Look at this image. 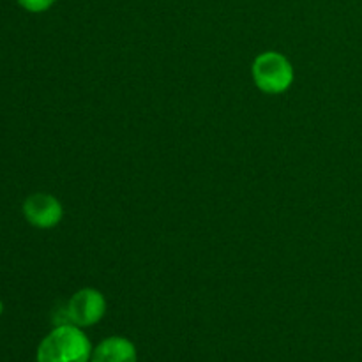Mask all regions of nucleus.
Masks as SVG:
<instances>
[{"instance_id": "nucleus-1", "label": "nucleus", "mask_w": 362, "mask_h": 362, "mask_svg": "<svg viewBox=\"0 0 362 362\" xmlns=\"http://www.w3.org/2000/svg\"><path fill=\"white\" fill-rule=\"evenodd\" d=\"M92 345L81 327L62 324L53 329L37 349V362H90Z\"/></svg>"}, {"instance_id": "nucleus-2", "label": "nucleus", "mask_w": 362, "mask_h": 362, "mask_svg": "<svg viewBox=\"0 0 362 362\" xmlns=\"http://www.w3.org/2000/svg\"><path fill=\"white\" fill-rule=\"evenodd\" d=\"M253 78L257 87L265 94H281L292 85L293 67L281 53H262L253 62Z\"/></svg>"}, {"instance_id": "nucleus-3", "label": "nucleus", "mask_w": 362, "mask_h": 362, "mask_svg": "<svg viewBox=\"0 0 362 362\" xmlns=\"http://www.w3.org/2000/svg\"><path fill=\"white\" fill-rule=\"evenodd\" d=\"M106 311V300L101 292L94 288L78 290L67 304V320L78 327H90L98 324Z\"/></svg>"}, {"instance_id": "nucleus-4", "label": "nucleus", "mask_w": 362, "mask_h": 362, "mask_svg": "<svg viewBox=\"0 0 362 362\" xmlns=\"http://www.w3.org/2000/svg\"><path fill=\"white\" fill-rule=\"evenodd\" d=\"M23 214L30 225L37 228H53L62 219V205L55 197L46 193H35L25 200Z\"/></svg>"}, {"instance_id": "nucleus-5", "label": "nucleus", "mask_w": 362, "mask_h": 362, "mask_svg": "<svg viewBox=\"0 0 362 362\" xmlns=\"http://www.w3.org/2000/svg\"><path fill=\"white\" fill-rule=\"evenodd\" d=\"M90 362H138L136 349L129 339L112 336L92 350Z\"/></svg>"}, {"instance_id": "nucleus-6", "label": "nucleus", "mask_w": 362, "mask_h": 362, "mask_svg": "<svg viewBox=\"0 0 362 362\" xmlns=\"http://www.w3.org/2000/svg\"><path fill=\"white\" fill-rule=\"evenodd\" d=\"M55 2L57 0H18V4H20L25 11H30V13H42V11H48Z\"/></svg>"}]
</instances>
